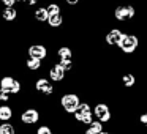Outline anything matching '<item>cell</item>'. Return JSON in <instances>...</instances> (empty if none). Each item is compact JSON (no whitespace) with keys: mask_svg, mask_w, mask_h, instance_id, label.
I'll return each mask as SVG.
<instances>
[{"mask_svg":"<svg viewBox=\"0 0 147 134\" xmlns=\"http://www.w3.org/2000/svg\"><path fill=\"white\" fill-rule=\"evenodd\" d=\"M136 16V8L131 3H119L114 7L112 17L119 24H130Z\"/></svg>","mask_w":147,"mask_h":134,"instance_id":"1","label":"cell"},{"mask_svg":"<svg viewBox=\"0 0 147 134\" xmlns=\"http://www.w3.org/2000/svg\"><path fill=\"white\" fill-rule=\"evenodd\" d=\"M59 104H60L62 111H63L65 114L71 115L78 109V106L81 104V96H79V93H76V92H65L60 95Z\"/></svg>","mask_w":147,"mask_h":134,"instance_id":"2","label":"cell"},{"mask_svg":"<svg viewBox=\"0 0 147 134\" xmlns=\"http://www.w3.org/2000/svg\"><path fill=\"white\" fill-rule=\"evenodd\" d=\"M73 118L78 125H84L89 126L93 121V114H92V104L89 101H81V104L78 106V109L73 112Z\"/></svg>","mask_w":147,"mask_h":134,"instance_id":"3","label":"cell"},{"mask_svg":"<svg viewBox=\"0 0 147 134\" xmlns=\"http://www.w3.org/2000/svg\"><path fill=\"white\" fill-rule=\"evenodd\" d=\"M92 114L93 118L98 121H101L103 125H109L112 121V111L111 106L105 101H98L92 106Z\"/></svg>","mask_w":147,"mask_h":134,"instance_id":"4","label":"cell"},{"mask_svg":"<svg viewBox=\"0 0 147 134\" xmlns=\"http://www.w3.org/2000/svg\"><path fill=\"white\" fill-rule=\"evenodd\" d=\"M41 120V112L35 107V106H29L19 114V125L22 126H35Z\"/></svg>","mask_w":147,"mask_h":134,"instance_id":"5","label":"cell"},{"mask_svg":"<svg viewBox=\"0 0 147 134\" xmlns=\"http://www.w3.org/2000/svg\"><path fill=\"white\" fill-rule=\"evenodd\" d=\"M33 90H35V93L45 96V98L52 96L55 92H57L55 84H52L46 76H40V77H36V79L33 80Z\"/></svg>","mask_w":147,"mask_h":134,"instance_id":"6","label":"cell"},{"mask_svg":"<svg viewBox=\"0 0 147 134\" xmlns=\"http://www.w3.org/2000/svg\"><path fill=\"white\" fill-rule=\"evenodd\" d=\"M139 43H141V40H139V36H138L136 33H127L117 49L125 55H131L139 49Z\"/></svg>","mask_w":147,"mask_h":134,"instance_id":"7","label":"cell"},{"mask_svg":"<svg viewBox=\"0 0 147 134\" xmlns=\"http://www.w3.org/2000/svg\"><path fill=\"white\" fill-rule=\"evenodd\" d=\"M125 35H127L125 30L119 29V27H112V29H109L108 32L105 33L103 41H105V44L109 46V48H119V44L122 43V40H123Z\"/></svg>","mask_w":147,"mask_h":134,"instance_id":"8","label":"cell"},{"mask_svg":"<svg viewBox=\"0 0 147 134\" xmlns=\"http://www.w3.org/2000/svg\"><path fill=\"white\" fill-rule=\"evenodd\" d=\"M26 54H27V57H30V58H38V60L45 62L46 58L49 57V49H48V46L43 44V43H32V44L27 46Z\"/></svg>","mask_w":147,"mask_h":134,"instance_id":"9","label":"cell"},{"mask_svg":"<svg viewBox=\"0 0 147 134\" xmlns=\"http://www.w3.org/2000/svg\"><path fill=\"white\" fill-rule=\"evenodd\" d=\"M48 79L51 80L52 84H60L67 79V73L54 62V63L48 65Z\"/></svg>","mask_w":147,"mask_h":134,"instance_id":"10","label":"cell"},{"mask_svg":"<svg viewBox=\"0 0 147 134\" xmlns=\"http://www.w3.org/2000/svg\"><path fill=\"white\" fill-rule=\"evenodd\" d=\"M19 10H18V7H13V8H2V11H0V19L3 21V22L7 24H13L18 21V17H19Z\"/></svg>","mask_w":147,"mask_h":134,"instance_id":"11","label":"cell"},{"mask_svg":"<svg viewBox=\"0 0 147 134\" xmlns=\"http://www.w3.org/2000/svg\"><path fill=\"white\" fill-rule=\"evenodd\" d=\"M55 60H74V51L70 46H59L54 51Z\"/></svg>","mask_w":147,"mask_h":134,"instance_id":"12","label":"cell"},{"mask_svg":"<svg viewBox=\"0 0 147 134\" xmlns=\"http://www.w3.org/2000/svg\"><path fill=\"white\" fill-rule=\"evenodd\" d=\"M24 66H26V70L30 71V73H40V70L45 68V62L38 60V58L27 57L26 60H24Z\"/></svg>","mask_w":147,"mask_h":134,"instance_id":"13","label":"cell"},{"mask_svg":"<svg viewBox=\"0 0 147 134\" xmlns=\"http://www.w3.org/2000/svg\"><path fill=\"white\" fill-rule=\"evenodd\" d=\"M65 21L67 19H65L63 13H60V14H52V16H49L46 24L49 25V29H62L65 25Z\"/></svg>","mask_w":147,"mask_h":134,"instance_id":"14","label":"cell"},{"mask_svg":"<svg viewBox=\"0 0 147 134\" xmlns=\"http://www.w3.org/2000/svg\"><path fill=\"white\" fill-rule=\"evenodd\" d=\"M14 117V107L11 104H0V121H11Z\"/></svg>","mask_w":147,"mask_h":134,"instance_id":"15","label":"cell"},{"mask_svg":"<svg viewBox=\"0 0 147 134\" xmlns=\"http://www.w3.org/2000/svg\"><path fill=\"white\" fill-rule=\"evenodd\" d=\"M32 17L36 21V24H40V25H41V24H46L49 14H48V11H46L45 5H41V7H36L35 10H33V13H32Z\"/></svg>","mask_w":147,"mask_h":134,"instance_id":"16","label":"cell"},{"mask_svg":"<svg viewBox=\"0 0 147 134\" xmlns=\"http://www.w3.org/2000/svg\"><path fill=\"white\" fill-rule=\"evenodd\" d=\"M120 82H122V85H123L125 88H133V87L136 85L138 79H136V76H134L133 73H123L120 76Z\"/></svg>","mask_w":147,"mask_h":134,"instance_id":"17","label":"cell"},{"mask_svg":"<svg viewBox=\"0 0 147 134\" xmlns=\"http://www.w3.org/2000/svg\"><path fill=\"white\" fill-rule=\"evenodd\" d=\"M45 8H46V11H48L49 16H52V14H60V13H63V11H62L60 2H55V0H51V2H48V3L45 5Z\"/></svg>","mask_w":147,"mask_h":134,"instance_id":"18","label":"cell"},{"mask_svg":"<svg viewBox=\"0 0 147 134\" xmlns=\"http://www.w3.org/2000/svg\"><path fill=\"white\" fill-rule=\"evenodd\" d=\"M14 79H16V77L11 76V74H3V76L0 77V90L10 92V88H11V85H13Z\"/></svg>","mask_w":147,"mask_h":134,"instance_id":"19","label":"cell"},{"mask_svg":"<svg viewBox=\"0 0 147 134\" xmlns=\"http://www.w3.org/2000/svg\"><path fill=\"white\" fill-rule=\"evenodd\" d=\"M0 134H18L16 126L11 121H3L0 123Z\"/></svg>","mask_w":147,"mask_h":134,"instance_id":"20","label":"cell"},{"mask_svg":"<svg viewBox=\"0 0 147 134\" xmlns=\"http://www.w3.org/2000/svg\"><path fill=\"white\" fill-rule=\"evenodd\" d=\"M35 134H55V133L49 125H40L35 129Z\"/></svg>","mask_w":147,"mask_h":134,"instance_id":"21","label":"cell"},{"mask_svg":"<svg viewBox=\"0 0 147 134\" xmlns=\"http://www.w3.org/2000/svg\"><path fill=\"white\" fill-rule=\"evenodd\" d=\"M11 95L8 92H5V90H0V104H8V103L11 101Z\"/></svg>","mask_w":147,"mask_h":134,"instance_id":"22","label":"cell"},{"mask_svg":"<svg viewBox=\"0 0 147 134\" xmlns=\"http://www.w3.org/2000/svg\"><path fill=\"white\" fill-rule=\"evenodd\" d=\"M40 3V0H22V5L26 8H33Z\"/></svg>","mask_w":147,"mask_h":134,"instance_id":"23","label":"cell"},{"mask_svg":"<svg viewBox=\"0 0 147 134\" xmlns=\"http://www.w3.org/2000/svg\"><path fill=\"white\" fill-rule=\"evenodd\" d=\"M0 5L3 8H13V7H16L14 5V0H0Z\"/></svg>","mask_w":147,"mask_h":134,"instance_id":"24","label":"cell"},{"mask_svg":"<svg viewBox=\"0 0 147 134\" xmlns=\"http://www.w3.org/2000/svg\"><path fill=\"white\" fill-rule=\"evenodd\" d=\"M63 2H65V5H67L70 10H71V8H74V7H78V5L81 3V0H63Z\"/></svg>","mask_w":147,"mask_h":134,"instance_id":"25","label":"cell"},{"mask_svg":"<svg viewBox=\"0 0 147 134\" xmlns=\"http://www.w3.org/2000/svg\"><path fill=\"white\" fill-rule=\"evenodd\" d=\"M138 121H139L141 125H147V114L146 112H142V114L138 117Z\"/></svg>","mask_w":147,"mask_h":134,"instance_id":"26","label":"cell"},{"mask_svg":"<svg viewBox=\"0 0 147 134\" xmlns=\"http://www.w3.org/2000/svg\"><path fill=\"white\" fill-rule=\"evenodd\" d=\"M84 134H100V133L96 129H93L92 126H87L86 129H84Z\"/></svg>","mask_w":147,"mask_h":134,"instance_id":"27","label":"cell"},{"mask_svg":"<svg viewBox=\"0 0 147 134\" xmlns=\"http://www.w3.org/2000/svg\"><path fill=\"white\" fill-rule=\"evenodd\" d=\"M100 134H115V133H114V131H109V129H103Z\"/></svg>","mask_w":147,"mask_h":134,"instance_id":"28","label":"cell"},{"mask_svg":"<svg viewBox=\"0 0 147 134\" xmlns=\"http://www.w3.org/2000/svg\"><path fill=\"white\" fill-rule=\"evenodd\" d=\"M22 3V0H14V5H21Z\"/></svg>","mask_w":147,"mask_h":134,"instance_id":"29","label":"cell"},{"mask_svg":"<svg viewBox=\"0 0 147 134\" xmlns=\"http://www.w3.org/2000/svg\"><path fill=\"white\" fill-rule=\"evenodd\" d=\"M0 44H2V38H0Z\"/></svg>","mask_w":147,"mask_h":134,"instance_id":"30","label":"cell"}]
</instances>
